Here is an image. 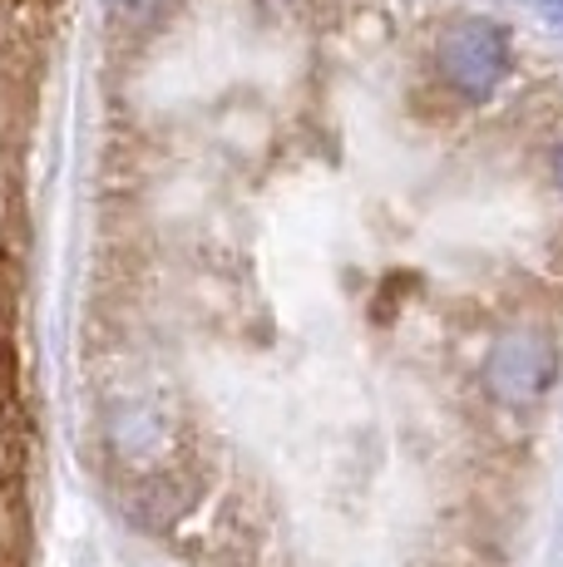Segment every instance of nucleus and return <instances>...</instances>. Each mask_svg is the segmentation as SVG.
I'll use <instances>...</instances> for the list:
<instances>
[{
	"label": "nucleus",
	"instance_id": "nucleus-4",
	"mask_svg": "<svg viewBox=\"0 0 563 567\" xmlns=\"http://www.w3.org/2000/svg\"><path fill=\"white\" fill-rule=\"evenodd\" d=\"M193 498H198V484H193L188 468L164 464V468H149V474L134 478V488H129V514L144 523V528L164 533L188 514Z\"/></svg>",
	"mask_w": 563,
	"mask_h": 567
},
{
	"label": "nucleus",
	"instance_id": "nucleus-7",
	"mask_svg": "<svg viewBox=\"0 0 563 567\" xmlns=\"http://www.w3.org/2000/svg\"><path fill=\"white\" fill-rule=\"evenodd\" d=\"M554 183H559V193H563V138H559V148H554Z\"/></svg>",
	"mask_w": 563,
	"mask_h": 567
},
{
	"label": "nucleus",
	"instance_id": "nucleus-3",
	"mask_svg": "<svg viewBox=\"0 0 563 567\" xmlns=\"http://www.w3.org/2000/svg\"><path fill=\"white\" fill-rule=\"evenodd\" d=\"M104 434H110V454H114V460H129V464H134V460L139 464H154V460H168V454H173V420L158 405H149V400H129V405L110 410ZM144 474H149V468H144Z\"/></svg>",
	"mask_w": 563,
	"mask_h": 567
},
{
	"label": "nucleus",
	"instance_id": "nucleus-5",
	"mask_svg": "<svg viewBox=\"0 0 563 567\" xmlns=\"http://www.w3.org/2000/svg\"><path fill=\"white\" fill-rule=\"evenodd\" d=\"M168 10V0H110V20L119 30H149L158 25Z\"/></svg>",
	"mask_w": 563,
	"mask_h": 567
},
{
	"label": "nucleus",
	"instance_id": "nucleus-2",
	"mask_svg": "<svg viewBox=\"0 0 563 567\" xmlns=\"http://www.w3.org/2000/svg\"><path fill=\"white\" fill-rule=\"evenodd\" d=\"M436 74L446 80V90L464 104L490 100L509 74V35L494 20H454L440 30L436 40Z\"/></svg>",
	"mask_w": 563,
	"mask_h": 567
},
{
	"label": "nucleus",
	"instance_id": "nucleus-1",
	"mask_svg": "<svg viewBox=\"0 0 563 567\" xmlns=\"http://www.w3.org/2000/svg\"><path fill=\"white\" fill-rule=\"evenodd\" d=\"M480 380H484V395L509 420H534L544 395L559 380V346L549 341V331L539 321H519L504 336H494Z\"/></svg>",
	"mask_w": 563,
	"mask_h": 567
},
{
	"label": "nucleus",
	"instance_id": "nucleus-6",
	"mask_svg": "<svg viewBox=\"0 0 563 567\" xmlns=\"http://www.w3.org/2000/svg\"><path fill=\"white\" fill-rule=\"evenodd\" d=\"M539 10H544L549 20H554V25L563 30V0H539Z\"/></svg>",
	"mask_w": 563,
	"mask_h": 567
}]
</instances>
